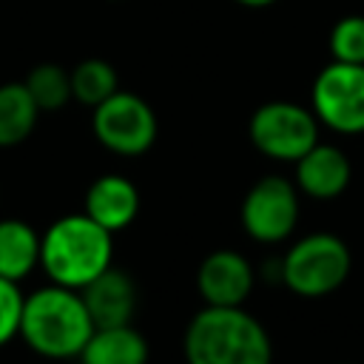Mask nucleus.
<instances>
[{
    "mask_svg": "<svg viewBox=\"0 0 364 364\" xmlns=\"http://www.w3.org/2000/svg\"><path fill=\"white\" fill-rule=\"evenodd\" d=\"M188 364H273V344L262 321L245 307L205 304L185 327Z\"/></svg>",
    "mask_w": 364,
    "mask_h": 364,
    "instance_id": "nucleus-1",
    "label": "nucleus"
},
{
    "mask_svg": "<svg viewBox=\"0 0 364 364\" xmlns=\"http://www.w3.org/2000/svg\"><path fill=\"white\" fill-rule=\"evenodd\" d=\"M94 333L88 307L74 287L48 284L23 299L20 336L23 341L48 361H63L80 355Z\"/></svg>",
    "mask_w": 364,
    "mask_h": 364,
    "instance_id": "nucleus-2",
    "label": "nucleus"
},
{
    "mask_svg": "<svg viewBox=\"0 0 364 364\" xmlns=\"http://www.w3.org/2000/svg\"><path fill=\"white\" fill-rule=\"evenodd\" d=\"M108 264H114V233L85 210L60 216L40 236V267L54 284L80 290Z\"/></svg>",
    "mask_w": 364,
    "mask_h": 364,
    "instance_id": "nucleus-3",
    "label": "nucleus"
},
{
    "mask_svg": "<svg viewBox=\"0 0 364 364\" xmlns=\"http://www.w3.org/2000/svg\"><path fill=\"white\" fill-rule=\"evenodd\" d=\"M282 284L301 299H324L336 293L350 270L353 253L336 233H307L282 259Z\"/></svg>",
    "mask_w": 364,
    "mask_h": 364,
    "instance_id": "nucleus-4",
    "label": "nucleus"
},
{
    "mask_svg": "<svg viewBox=\"0 0 364 364\" xmlns=\"http://www.w3.org/2000/svg\"><path fill=\"white\" fill-rule=\"evenodd\" d=\"M247 136L259 154L279 162H296L318 142V119L299 102L273 100L250 114Z\"/></svg>",
    "mask_w": 364,
    "mask_h": 364,
    "instance_id": "nucleus-5",
    "label": "nucleus"
},
{
    "mask_svg": "<svg viewBox=\"0 0 364 364\" xmlns=\"http://www.w3.org/2000/svg\"><path fill=\"white\" fill-rule=\"evenodd\" d=\"M310 111L336 134H364V65L330 60L313 80Z\"/></svg>",
    "mask_w": 364,
    "mask_h": 364,
    "instance_id": "nucleus-6",
    "label": "nucleus"
},
{
    "mask_svg": "<svg viewBox=\"0 0 364 364\" xmlns=\"http://www.w3.org/2000/svg\"><path fill=\"white\" fill-rule=\"evenodd\" d=\"M91 128L100 145L119 156H139L156 142V114L131 91H114L102 100L91 114Z\"/></svg>",
    "mask_w": 364,
    "mask_h": 364,
    "instance_id": "nucleus-7",
    "label": "nucleus"
},
{
    "mask_svg": "<svg viewBox=\"0 0 364 364\" xmlns=\"http://www.w3.org/2000/svg\"><path fill=\"white\" fill-rule=\"evenodd\" d=\"M239 222L245 233L259 245H279L284 242L299 222V188L296 182L267 173L250 185L242 199Z\"/></svg>",
    "mask_w": 364,
    "mask_h": 364,
    "instance_id": "nucleus-8",
    "label": "nucleus"
},
{
    "mask_svg": "<svg viewBox=\"0 0 364 364\" xmlns=\"http://www.w3.org/2000/svg\"><path fill=\"white\" fill-rule=\"evenodd\" d=\"M253 284V264L239 250H213L196 270V290L213 307H245Z\"/></svg>",
    "mask_w": 364,
    "mask_h": 364,
    "instance_id": "nucleus-9",
    "label": "nucleus"
},
{
    "mask_svg": "<svg viewBox=\"0 0 364 364\" xmlns=\"http://www.w3.org/2000/svg\"><path fill=\"white\" fill-rule=\"evenodd\" d=\"M80 296L88 307L94 327L131 324L136 313V282L122 267L114 264H108L100 276H94L85 287H80Z\"/></svg>",
    "mask_w": 364,
    "mask_h": 364,
    "instance_id": "nucleus-10",
    "label": "nucleus"
},
{
    "mask_svg": "<svg viewBox=\"0 0 364 364\" xmlns=\"http://www.w3.org/2000/svg\"><path fill=\"white\" fill-rule=\"evenodd\" d=\"M296 188L310 199H336L353 179V165L338 145L316 142L296 162Z\"/></svg>",
    "mask_w": 364,
    "mask_h": 364,
    "instance_id": "nucleus-11",
    "label": "nucleus"
},
{
    "mask_svg": "<svg viewBox=\"0 0 364 364\" xmlns=\"http://www.w3.org/2000/svg\"><path fill=\"white\" fill-rule=\"evenodd\" d=\"M82 210L108 233L125 230L139 213V191L122 173H102L88 185Z\"/></svg>",
    "mask_w": 364,
    "mask_h": 364,
    "instance_id": "nucleus-12",
    "label": "nucleus"
},
{
    "mask_svg": "<svg viewBox=\"0 0 364 364\" xmlns=\"http://www.w3.org/2000/svg\"><path fill=\"white\" fill-rule=\"evenodd\" d=\"M148 341L134 324H114L94 327L77 358L82 364H148Z\"/></svg>",
    "mask_w": 364,
    "mask_h": 364,
    "instance_id": "nucleus-13",
    "label": "nucleus"
},
{
    "mask_svg": "<svg viewBox=\"0 0 364 364\" xmlns=\"http://www.w3.org/2000/svg\"><path fill=\"white\" fill-rule=\"evenodd\" d=\"M40 264V233L23 219H0V279L23 282Z\"/></svg>",
    "mask_w": 364,
    "mask_h": 364,
    "instance_id": "nucleus-14",
    "label": "nucleus"
},
{
    "mask_svg": "<svg viewBox=\"0 0 364 364\" xmlns=\"http://www.w3.org/2000/svg\"><path fill=\"white\" fill-rule=\"evenodd\" d=\"M40 108L31 100L26 82L0 85V148H14L26 142L37 125Z\"/></svg>",
    "mask_w": 364,
    "mask_h": 364,
    "instance_id": "nucleus-15",
    "label": "nucleus"
},
{
    "mask_svg": "<svg viewBox=\"0 0 364 364\" xmlns=\"http://www.w3.org/2000/svg\"><path fill=\"white\" fill-rule=\"evenodd\" d=\"M68 74H71V100H77L80 105L97 108L102 100H108L114 91H119L117 68L108 60L88 57V60L77 63Z\"/></svg>",
    "mask_w": 364,
    "mask_h": 364,
    "instance_id": "nucleus-16",
    "label": "nucleus"
},
{
    "mask_svg": "<svg viewBox=\"0 0 364 364\" xmlns=\"http://www.w3.org/2000/svg\"><path fill=\"white\" fill-rule=\"evenodd\" d=\"M40 111H60L71 100V74L57 63H40L23 80Z\"/></svg>",
    "mask_w": 364,
    "mask_h": 364,
    "instance_id": "nucleus-17",
    "label": "nucleus"
},
{
    "mask_svg": "<svg viewBox=\"0 0 364 364\" xmlns=\"http://www.w3.org/2000/svg\"><path fill=\"white\" fill-rule=\"evenodd\" d=\"M330 57L338 63L364 65V14H347L336 20L327 37Z\"/></svg>",
    "mask_w": 364,
    "mask_h": 364,
    "instance_id": "nucleus-18",
    "label": "nucleus"
},
{
    "mask_svg": "<svg viewBox=\"0 0 364 364\" xmlns=\"http://www.w3.org/2000/svg\"><path fill=\"white\" fill-rule=\"evenodd\" d=\"M23 293L17 282L0 279V347H6L14 336H20V316H23Z\"/></svg>",
    "mask_w": 364,
    "mask_h": 364,
    "instance_id": "nucleus-19",
    "label": "nucleus"
},
{
    "mask_svg": "<svg viewBox=\"0 0 364 364\" xmlns=\"http://www.w3.org/2000/svg\"><path fill=\"white\" fill-rule=\"evenodd\" d=\"M239 6H247V9H264V6H273L276 0H233Z\"/></svg>",
    "mask_w": 364,
    "mask_h": 364,
    "instance_id": "nucleus-20",
    "label": "nucleus"
}]
</instances>
